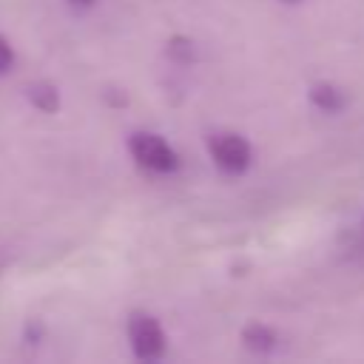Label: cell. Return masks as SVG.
<instances>
[{
    "mask_svg": "<svg viewBox=\"0 0 364 364\" xmlns=\"http://www.w3.org/2000/svg\"><path fill=\"white\" fill-rule=\"evenodd\" d=\"M128 151L134 156L136 165H142L145 171H154V173H171L179 168V156L176 151L159 136V134H151V131H134L128 136Z\"/></svg>",
    "mask_w": 364,
    "mask_h": 364,
    "instance_id": "obj_1",
    "label": "cell"
},
{
    "mask_svg": "<svg viewBox=\"0 0 364 364\" xmlns=\"http://www.w3.org/2000/svg\"><path fill=\"white\" fill-rule=\"evenodd\" d=\"M208 151H210V159L213 165L222 171V173H245L250 168V145L242 134H233V131H216L208 136Z\"/></svg>",
    "mask_w": 364,
    "mask_h": 364,
    "instance_id": "obj_2",
    "label": "cell"
},
{
    "mask_svg": "<svg viewBox=\"0 0 364 364\" xmlns=\"http://www.w3.org/2000/svg\"><path fill=\"white\" fill-rule=\"evenodd\" d=\"M128 341L136 358L156 361L165 353V330L151 313H131L128 318Z\"/></svg>",
    "mask_w": 364,
    "mask_h": 364,
    "instance_id": "obj_3",
    "label": "cell"
},
{
    "mask_svg": "<svg viewBox=\"0 0 364 364\" xmlns=\"http://www.w3.org/2000/svg\"><path fill=\"white\" fill-rule=\"evenodd\" d=\"M242 344H245L247 350H253V353H270V350L276 347V333H273L267 324L253 321V324H247V327L242 330Z\"/></svg>",
    "mask_w": 364,
    "mask_h": 364,
    "instance_id": "obj_4",
    "label": "cell"
},
{
    "mask_svg": "<svg viewBox=\"0 0 364 364\" xmlns=\"http://www.w3.org/2000/svg\"><path fill=\"white\" fill-rule=\"evenodd\" d=\"M310 102H313L316 108L333 114V111H338V108L344 105V94H341V88H336L333 82H316V85L310 88Z\"/></svg>",
    "mask_w": 364,
    "mask_h": 364,
    "instance_id": "obj_5",
    "label": "cell"
},
{
    "mask_svg": "<svg viewBox=\"0 0 364 364\" xmlns=\"http://www.w3.org/2000/svg\"><path fill=\"white\" fill-rule=\"evenodd\" d=\"M28 100H31L40 111H46V114L57 111V105H60V94H57V88H54V85H46V82L31 85V88H28Z\"/></svg>",
    "mask_w": 364,
    "mask_h": 364,
    "instance_id": "obj_6",
    "label": "cell"
},
{
    "mask_svg": "<svg viewBox=\"0 0 364 364\" xmlns=\"http://www.w3.org/2000/svg\"><path fill=\"white\" fill-rule=\"evenodd\" d=\"M171 54H173L176 60H182V63H191V60H193V46H191V40H185V37L171 40Z\"/></svg>",
    "mask_w": 364,
    "mask_h": 364,
    "instance_id": "obj_7",
    "label": "cell"
},
{
    "mask_svg": "<svg viewBox=\"0 0 364 364\" xmlns=\"http://www.w3.org/2000/svg\"><path fill=\"white\" fill-rule=\"evenodd\" d=\"M11 63H14V51H11V46H9V40L0 37V74H6V71L11 68Z\"/></svg>",
    "mask_w": 364,
    "mask_h": 364,
    "instance_id": "obj_8",
    "label": "cell"
},
{
    "mask_svg": "<svg viewBox=\"0 0 364 364\" xmlns=\"http://www.w3.org/2000/svg\"><path fill=\"white\" fill-rule=\"evenodd\" d=\"M68 3H71V6H91L94 0H68Z\"/></svg>",
    "mask_w": 364,
    "mask_h": 364,
    "instance_id": "obj_9",
    "label": "cell"
},
{
    "mask_svg": "<svg viewBox=\"0 0 364 364\" xmlns=\"http://www.w3.org/2000/svg\"><path fill=\"white\" fill-rule=\"evenodd\" d=\"M284 3H299V0H284Z\"/></svg>",
    "mask_w": 364,
    "mask_h": 364,
    "instance_id": "obj_10",
    "label": "cell"
}]
</instances>
